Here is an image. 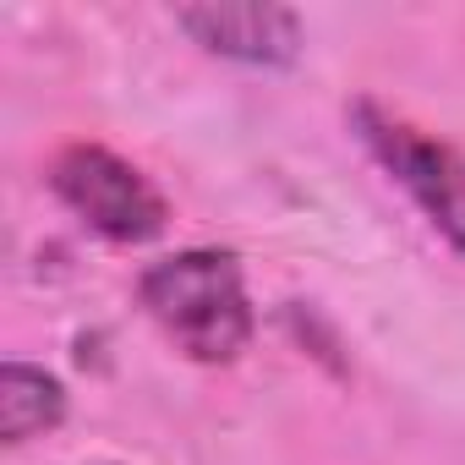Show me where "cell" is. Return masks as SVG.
<instances>
[{"label":"cell","mask_w":465,"mask_h":465,"mask_svg":"<svg viewBox=\"0 0 465 465\" xmlns=\"http://www.w3.org/2000/svg\"><path fill=\"white\" fill-rule=\"evenodd\" d=\"M55 192L72 203V213H83L110 242H148L164 230L159 192L110 148H94V143L66 148L55 159Z\"/></svg>","instance_id":"2"},{"label":"cell","mask_w":465,"mask_h":465,"mask_svg":"<svg viewBox=\"0 0 465 465\" xmlns=\"http://www.w3.org/2000/svg\"><path fill=\"white\" fill-rule=\"evenodd\" d=\"M143 307L192 361H230L252 340V307L230 252H175L143 274Z\"/></svg>","instance_id":"1"},{"label":"cell","mask_w":465,"mask_h":465,"mask_svg":"<svg viewBox=\"0 0 465 465\" xmlns=\"http://www.w3.org/2000/svg\"><path fill=\"white\" fill-rule=\"evenodd\" d=\"M61 411H66V389L50 372L23 367V361L0 372V438L6 443H28L34 432L55 427Z\"/></svg>","instance_id":"5"},{"label":"cell","mask_w":465,"mask_h":465,"mask_svg":"<svg viewBox=\"0 0 465 465\" xmlns=\"http://www.w3.org/2000/svg\"><path fill=\"white\" fill-rule=\"evenodd\" d=\"M175 23L213 55L252 61V66H285L302 50V23L285 6H258V0H236V6H181Z\"/></svg>","instance_id":"4"},{"label":"cell","mask_w":465,"mask_h":465,"mask_svg":"<svg viewBox=\"0 0 465 465\" xmlns=\"http://www.w3.org/2000/svg\"><path fill=\"white\" fill-rule=\"evenodd\" d=\"M356 121H361L367 143L378 148V159L394 170V181L427 208V219L465 252V153L443 148V143H432V137H421V132L367 110V104L356 110Z\"/></svg>","instance_id":"3"}]
</instances>
